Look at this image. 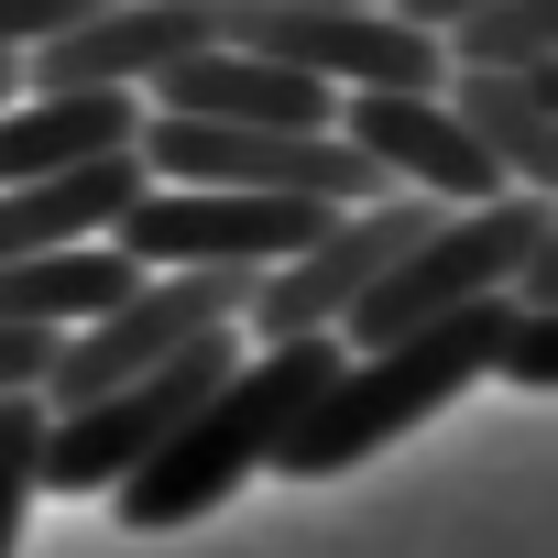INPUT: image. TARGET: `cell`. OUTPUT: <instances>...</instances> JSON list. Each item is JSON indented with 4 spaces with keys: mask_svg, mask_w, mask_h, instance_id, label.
Listing matches in <instances>:
<instances>
[{
    "mask_svg": "<svg viewBox=\"0 0 558 558\" xmlns=\"http://www.w3.org/2000/svg\"><path fill=\"white\" fill-rule=\"evenodd\" d=\"M504 329H514V307L482 296V307H449V318H427V329H395V340H373V351H340V373L286 416V438H274L263 471H286V482H340V471H362L373 449H395L405 427H427L438 405H460V395L493 373Z\"/></svg>",
    "mask_w": 558,
    "mask_h": 558,
    "instance_id": "1",
    "label": "cell"
},
{
    "mask_svg": "<svg viewBox=\"0 0 558 558\" xmlns=\"http://www.w3.org/2000/svg\"><path fill=\"white\" fill-rule=\"evenodd\" d=\"M329 373H340V329H307V340H263V351H241V362H230V373L175 416V438L143 449V460L110 482L121 525H132V536H175V525L219 514V504L274 460L286 416H296Z\"/></svg>",
    "mask_w": 558,
    "mask_h": 558,
    "instance_id": "2",
    "label": "cell"
},
{
    "mask_svg": "<svg viewBox=\"0 0 558 558\" xmlns=\"http://www.w3.org/2000/svg\"><path fill=\"white\" fill-rule=\"evenodd\" d=\"M329 197L307 186H143L110 219V252L132 274H186V263H286L307 252Z\"/></svg>",
    "mask_w": 558,
    "mask_h": 558,
    "instance_id": "3",
    "label": "cell"
},
{
    "mask_svg": "<svg viewBox=\"0 0 558 558\" xmlns=\"http://www.w3.org/2000/svg\"><path fill=\"white\" fill-rule=\"evenodd\" d=\"M132 154H143V175H154V186H307V197H329V208L384 197L373 154H362V143H340V132H263V121L143 110Z\"/></svg>",
    "mask_w": 558,
    "mask_h": 558,
    "instance_id": "4",
    "label": "cell"
},
{
    "mask_svg": "<svg viewBox=\"0 0 558 558\" xmlns=\"http://www.w3.org/2000/svg\"><path fill=\"white\" fill-rule=\"evenodd\" d=\"M197 45H219L208 0H88L77 23L23 45V88H154Z\"/></svg>",
    "mask_w": 558,
    "mask_h": 558,
    "instance_id": "5",
    "label": "cell"
},
{
    "mask_svg": "<svg viewBox=\"0 0 558 558\" xmlns=\"http://www.w3.org/2000/svg\"><path fill=\"white\" fill-rule=\"evenodd\" d=\"M329 132L362 143L384 186H416V197H438V208L504 197V165L471 143V121H460L438 88H351V99L329 110Z\"/></svg>",
    "mask_w": 558,
    "mask_h": 558,
    "instance_id": "6",
    "label": "cell"
},
{
    "mask_svg": "<svg viewBox=\"0 0 558 558\" xmlns=\"http://www.w3.org/2000/svg\"><path fill=\"white\" fill-rule=\"evenodd\" d=\"M143 110L263 121V132H329L340 88H318V77H307V66H286V56H252V45H197V56H175V66L143 88Z\"/></svg>",
    "mask_w": 558,
    "mask_h": 558,
    "instance_id": "7",
    "label": "cell"
},
{
    "mask_svg": "<svg viewBox=\"0 0 558 558\" xmlns=\"http://www.w3.org/2000/svg\"><path fill=\"white\" fill-rule=\"evenodd\" d=\"M132 132H143V88H23L0 110V186L132 154Z\"/></svg>",
    "mask_w": 558,
    "mask_h": 558,
    "instance_id": "8",
    "label": "cell"
},
{
    "mask_svg": "<svg viewBox=\"0 0 558 558\" xmlns=\"http://www.w3.org/2000/svg\"><path fill=\"white\" fill-rule=\"evenodd\" d=\"M438 99L504 165V186H558V66H449Z\"/></svg>",
    "mask_w": 558,
    "mask_h": 558,
    "instance_id": "9",
    "label": "cell"
},
{
    "mask_svg": "<svg viewBox=\"0 0 558 558\" xmlns=\"http://www.w3.org/2000/svg\"><path fill=\"white\" fill-rule=\"evenodd\" d=\"M143 154H99V165H66V175H23L0 186V263L23 252H66V241H110V219L143 197Z\"/></svg>",
    "mask_w": 558,
    "mask_h": 558,
    "instance_id": "10",
    "label": "cell"
},
{
    "mask_svg": "<svg viewBox=\"0 0 558 558\" xmlns=\"http://www.w3.org/2000/svg\"><path fill=\"white\" fill-rule=\"evenodd\" d=\"M132 286V263L110 241H66V252H23V263H0V329H77L99 318L110 296Z\"/></svg>",
    "mask_w": 558,
    "mask_h": 558,
    "instance_id": "11",
    "label": "cell"
},
{
    "mask_svg": "<svg viewBox=\"0 0 558 558\" xmlns=\"http://www.w3.org/2000/svg\"><path fill=\"white\" fill-rule=\"evenodd\" d=\"M449 66H558V0H482L438 34Z\"/></svg>",
    "mask_w": 558,
    "mask_h": 558,
    "instance_id": "12",
    "label": "cell"
},
{
    "mask_svg": "<svg viewBox=\"0 0 558 558\" xmlns=\"http://www.w3.org/2000/svg\"><path fill=\"white\" fill-rule=\"evenodd\" d=\"M34 460H45V395H0V558L23 547V514H34Z\"/></svg>",
    "mask_w": 558,
    "mask_h": 558,
    "instance_id": "13",
    "label": "cell"
},
{
    "mask_svg": "<svg viewBox=\"0 0 558 558\" xmlns=\"http://www.w3.org/2000/svg\"><path fill=\"white\" fill-rule=\"evenodd\" d=\"M493 373H504V384H525V395H547V384H558V307H514V329H504Z\"/></svg>",
    "mask_w": 558,
    "mask_h": 558,
    "instance_id": "14",
    "label": "cell"
},
{
    "mask_svg": "<svg viewBox=\"0 0 558 558\" xmlns=\"http://www.w3.org/2000/svg\"><path fill=\"white\" fill-rule=\"evenodd\" d=\"M56 362V329H0V395H34Z\"/></svg>",
    "mask_w": 558,
    "mask_h": 558,
    "instance_id": "15",
    "label": "cell"
},
{
    "mask_svg": "<svg viewBox=\"0 0 558 558\" xmlns=\"http://www.w3.org/2000/svg\"><path fill=\"white\" fill-rule=\"evenodd\" d=\"M384 12H395V23H416V34H449L460 12H482V0H384Z\"/></svg>",
    "mask_w": 558,
    "mask_h": 558,
    "instance_id": "16",
    "label": "cell"
},
{
    "mask_svg": "<svg viewBox=\"0 0 558 558\" xmlns=\"http://www.w3.org/2000/svg\"><path fill=\"white\" fill-rule=\"evenodd\" d=\"M208 12H329V0H208Z\"/></svg>",
    "mask_w": 558,
    "mask_h": 558,
    "instance_id": "17",
    "label": "cell"
},
{
    "mask_svg": "<svg viewBox=\"0 0 558 558\" xmlns=\"http://www.w3.org/2000/svg\"><path fill=\"white\" fill-rule=\"evenodd\" d=\"M12 99H23V56H12V45H0V110H12Z\"/></svg>",
    "mask_w": 558,
    "mask_h": 558,
    "instance_id": "18",
    "label": "cell"
}]
</instances>
